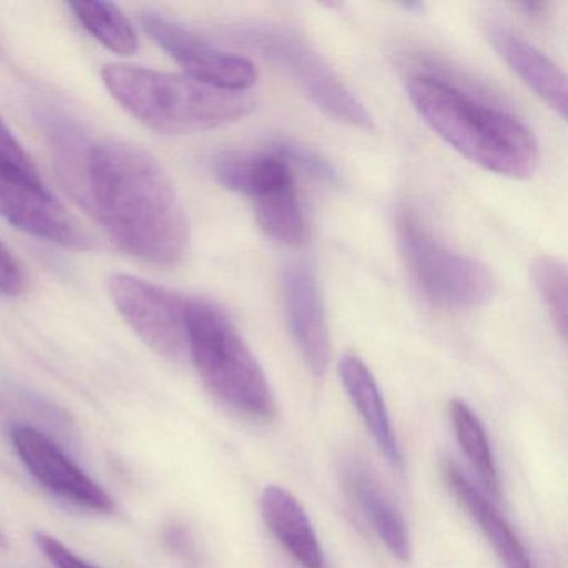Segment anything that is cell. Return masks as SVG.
<instances>
[{
	"instance_id": "6da1fadb",
	"label": "cell",
	"mask_w": 568,
	"mask_h": 568,
	"mask_svg": "<svg viewBox=\"0 0 568 568\" xmlns=\"http://www.w3.org/2000/svg\"><path fill=\"white\" fill-rule=\"evenodd\" d=\"M75 199L131 257L158 267L184 257V207L168 172L144 149L122 141L92 144Z\"/></svg>"
},
{
	"instance_id": "7a4b0ae2",
	"label": "cell",
	"mask_w": 568,
	"mask_h": 568,
	"mask_svg": "<svg viewBox=\"0 0 568 568\" xmlns=\"http://www.w3.org/2000/svg\"><path fill=\"white\" fill-rule=\"evenodd\" d=\"M407 94L422 121L454 151L485 171L527 179L538 165V144L524 122L455 88L444 79L417 74Z\"/></svg>"
},
{
	"instance_id": "3957f363",
	"label": "cell",
	"mask_w": 568,
	"mask_h": 568,
	"mask_svg": "<svg viewBox=\"0 0 568 568\" xmlns=\"http://www.w3.org/2000/svg\"><path fill=\"white\" fill-rule=\"evenodd\" d=\"M101 75L112 98L158 134L212 131L247 118L255 109L247 94L217 91L187 75L122 64L105 65Z\"/></svg>"
},
{
	"instance_id": "277c9868",
	"label": "cell",
	"mask_w": 568,
	"mask_h": 568,
	"mask_svg": "<svg viewBox=\"0 0 568 568\" xmlns=\"http://www.w3.org/2000/svg\"><path fill=\"white\" fill-rule=\"evenodd\" d=\"M187 352L199 377L219 400L255 420L274 417V397L261 364L217 305L189 301Z\"/></svg>"
},
{
	"instance_id": "5b68a950",
	"label": "cell",
	"mask_w": 568,
	"mask_h": 568,
	"mask_svg": "<svg viewBox=\"0 0 568 568\" xmlns=\"http://www.w3.org/2000/svg\"><path fill=\"white\" fill-rule=\"evenodd\" d=\"M234 38L287 72L312 104L332 121L362 131L375 128L364 102L294 29L262 22L235 29Z\"/></svg>"
},
{
	"instance_id": "8992f818",
	"label": "cell",
	"mask_w": 568,
	"mask_h": 568,
	"mask_svg": "<svg viewBox=\"0 0 568 568\" xmlns=\"http://www.w3.org/2000/svg\"><path fill=\"white\" fill-rule=\"evenodd\" d=\"M397 232L405 265L432 304L471 311L491 301L497 284L484 264L445 247L410 212L398 217Z\"/></svg>"
},
{
	"instance_id": "52a82bcc",
	"label": "cell",
	"mask_w": 568,
	"mask_h": 568,
	"mask_svg": "<svg viewBox=\"0 0 568 568\" xmlns=\"http://www.w3.org/2000/svg\"><path fill=\"white\" fill-rule=\"evenodd\" d=\"M108 285L119 314L149 348L172 361L187 352L191 298L131 274H112Z\"/></svg>"
},
{
	"instance_id": "ba28073f",
	"label": "cell",
	"mask_w": 568,
	"mask_h": 568,
	"mask_svg": "<svg viewBox=\"0 0 568 568\" xmlns=\"http://www.w3.org/2000/svg\"><path fill=\"white\" fill-rule=\"evenodd\" d=\"M141 24L152 41L187 72V78L207 88L237 94H245L257 84V69L248 59L221 51L189 29L154 12L142 16Z\"/></svg>"
},
{
	"instance_id": "9c48e42d",
	"label": "cell",
	"mask_w": 568,
	"mask_h": 568,
	"mask_svg": "<svg viewBox=\"0 0 568 568\" xmlns=\"http://www.w3.org/2000/svg\"><path fill=\"white\" fill-rule=\"evenodd\" d=\"M12 445L32 477L52 494L78 507L112 514L115 501L48 435L29 425L12 428Z\"/></svg>"
},
{
	"instance_id": "30bf717a",
	"label": "cell",
	"mask_w": 568,
	"mask_h": 568,
	"mask_svg": "<svg viewBox=\"0 0 568 568\" xmlns=\"http://www.w3.org/2000/svg\"><path fill=\"white\" fill-rule=\"evenodd\" d=\"M0 217L12 227L72 251H89L92 239L44 182L0 178Z\"/></svg>"
},
{
	"instance_id": "8fae6325",
	"label": "cell",
	"mask_w": 568,
	"mask_h": 568,
	"mask_svg": "<svg viewBox=\"0 0 568 568\" xmlns=\"http://www.w3.org/2000/svg\"><path fill=\"white\" fill-rule=\"evenodd\" d=\"M282 297L295 345L312 375L322 377L331 357V332L321 285L311 265L297 262L284 268Z\"/></svg>"
},
{
	"instance_id": "7c38bea8",
	"label": "cell",
	"mask_w": 568,
	"mask_h": 568,
	"mask_svg": "<svg viewBox=\"0 0 568 568\" xmlns=\"http://www.w3.org/2000/svg\"><path fill=\"white\" fill-rule=\"evenodd\" d=\"M488 42L501 61L561 119L567 118V78L527 39L500 24L487 29Z\"/></svg>"
},
{
	"instance_id": "4fadbf2b",
	"label": "cell",
	"mask_w": 568,
	"mask_h": 568,
	"mask_svg": "<svg viewBox=\"0 0 568 568\" xmlns=\"http://www.w3.org/2000/svg\"><path fill=\"white\" fill-rule=\"evenodd\" d=\"M338 375H341L342 384H344L352 404L364 418V424L367 425L368 432L374 437L378 450L384 454L392 467L402 470L404 455H402L400 445H398L394 428H392L381 388H378L371 368L357 355L347 354L338 362Z\"/></svg>"
},
{
	"instance_id": "5bb4252c",
	"label": "cell",
	"mask_w": 568,
	"mask_h": 568,
	"mask_svg": "<svg viewBox=\"0 0 568 568\" xmlns=\"http://www.w3.org/2000/svg\"><path fill=\"white\" fill-rule=\"evenodd\" d=\"M342 477H344L348 494L367 515L372 527L377 531L388 551L402 564H407L412 554L407 527H405L400 511L394 507L385 491L382 490L377 478L358 460L345 462Z\"/></svg>"
},
{
	"instance_id": "9a60e30c",
	"label": "cell",
	"mask_w": 568,
	"mask_h": 568,
	"mask_svg": "<svg viewBox=\"0 0 568 568\" xmlns=\"http://www.w3.org/2000/svg\"><path fill=\"white\" fill-rule=\"evenodd\" d=\"M261 508L274 537L301 567L325 568L324 551L311 518L291 491L268 485L262 494Z\"/></svg>"
},
{
	"instance_id": "2e32d148",
	"label": "cell",
	"mask_w": 568,
	"mask_h": 568,
	"mask_svg": "<svg viewBox=\"0 0 568 568\" xmlns=\"http://www.w3.org/2000/svg\"><path fill=\"white\" fill-rule=\"evenodd\" d=\"M442 475H444L448 490L468 511V515L477 521L478 527L484 531L494 550L497 551L498 558L504 561L505 568H535L527 550L518 540L515 531L511 530L510 525L498 514L497 508L480 494V490L475 488L470 480L462 474L460 468L452 462H445Z\"/></svg>"
},
{
	"instance_id": "e0dca14e",
	"label": "cell",
	"mask_w": 568,
	"mask_h": 568,
	"mask_svg": "<svg viewBox=\"0 0 568 568\" xmlns=\"http://www.w3.org/2000/svg\"><path fill=\"white\" fill-rule=\"evenodd\" d=\"M258 227L284 245L298 247L307 241V224L298 201L295 179L265 189L252 197Z\"/></svg>"
},
{
	"instance_id": "ac0fdd59",
	"label": "cell",
	"mask_w": 568,
	"mask_h": 568,
	"mask_svg": "<svg viewBox=\"0 0 568 568\" xmlns=\"http://www.w3.org/2000/svg\"><path fill=\"white\" fill-rule=\"evenodd\" d=\"M69 8L85 31L109 51L119 55L138 52L139 41L134 26L118 6L111 2H72Z\"/></svg>"
},
{
	"instance_id": "d6986e66",
	"label": "cell",
	"mask_w": 568,
	"mask_h": 568,
	"mask_svg": "<svg viewBox=\"0 0 568 568\" xmlns=\"http://www.w3.org/2000/svg\"><path fill=\"white\" fill-rule=\"evenodd\" d=\"M450 418L455 437H457L462 450L467 455L477 474L480 475L485 487H488L491 494L497 495L500 481H498L497 467H495L494 455H491L484 425L471 412V408L462 400L452 402Z\"/></svg>"
},
{
	"instance_id": "ffe728a7",
	"label": "cell",
	"mask_w": 568,
	"mask_h": 568,
	"mask_svg": "<svg viewBox=\"0 0 568 568\" xmlns=\"http://www.w3.org/2000/svg\"><path fill=\"white\" fill-rule=\"evenodd\" d=\"M535 287L560 337L567 338V271L557 258L540 257L531 267Z\"/></svg>"
},
{
	"instance_id": "44dd1931",
	"label": "cell",
	"mask_w": 568,
	"mask_h": 568,
	"mask_svg": "<svg viewBox=\"0 0 568 568\" xmlns=\"http://www.w3.org/2000/svg\"><path fill=\"white\" fill-rule=\"evenodd\" d=\"M0 178L42 182L38 168L11 129L0 118Z\"/></svg>"
},
{
	"instance_id": "7402d4cb",
	"label": "cell",
	"mask_w": 568,
	"mask_h": 568,
	"mask_svg": "<svg viewBox=\"0 0 568 568\" xmlns=\"http://www.w3.org/2000/svg\"><path fill=\"white\" fill-rule=\"evenodd\" d=\"M274 152L281 155L291 168L295 165V168L304 169L314 178L331 182V184H337L338 182L337 171L332 168L331 162L318 155L317 152L312 151V149L294 144V142H284V144H278Z\"/></svg>"
},
{
	"instance_id": "603a6c76",
	"label": "cell",
	"mask_w": 568,
	"mask_h": 568,
	"mask_svg": "<svg viewBox=\"0 0 568 568\" xmlns=\"http://www.w3.org/2000/svg\"><path fill=\"white\" fill-rule=\"evenodd\" d=\"M164 545L172 557L178 558L184 568H201L202 555L195 538L185 525H168L164 530Z\"/></svg>"
},
{
	"instance_id": "cb8c5ba5",
	"label": "cell",
	"mask_w": 568,
	"mask_h": 568,
	"mask_svg": "<svg viewBox=\"0 0 568 568\" xmlns=\"http://www.w3.org/2000/svg\"><path fill=\"white\" fill-rule=\"evenodd\" d=\"M28 287V277L18 258L9 251L8 245L0 241V295L18 297Z\"/></svg>"
},
{
	"instance_id": "d4e9b609",
	"label": "cell",
	"mask_w": 568,
	"mask_h": 568,
	"mask_svg": "<svg viewBox=\"0 0 568 568\" xmlns=\"http://www.w3.org/2000/svg\"><path fill=\"white\" fill-rule=\"evenodd\" d=\"M36 544L55 568H99L82 560L71 548L65 547L59 538L52 537V535L39 531L36 534Z\"/></svg>"
},
{
	"instance_id": "484cf974",
	"label": "cell",
	"mask_w": 568,
	"mask_h": 568,
	"mask_svg": "<svg viewBox=\"0 0 568 568\" xmlns=\"http://www.w3.org/2000/svg\"><path fill=\"white\" fill-rule=\"evenodd\" d=\"M0 545H6V537L4 534H2V531H0Z\"/></svg>"
}]
</instances>
